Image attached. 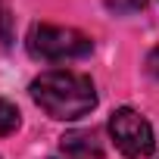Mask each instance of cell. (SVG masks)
Masks as SVG:
<instances>
[{
    "instance_id": "1",
    "label": "cell",
    "mask_w": 159,
    "mask_h": 159,
    "mask_svg": "<svg viewBox=\"0 0 159 159\" xmlns=\"http://www.w3.org/2000/svg\"><path fill=\"white\" fill-rule=\"evenodd\" d=\"M31 100L50 119L72 122V119L88 116L97 106V91L88 75L69 72V69H53L31 81Z\"/></svg>"
},
{
    "instance_id": "2",
    "label": "cell",
    "mask_w": 159,
    "mask_h": 159,
    "mask_svg": "<svg viewBox=\"0 0 159 159\" xmlns=\"http://www.w3.org/2000/svg\"><path fill=\"white\" fill-rule=\"evenodd\" d=\"M28 50H31V56L47 59V62L81 59V56L91 53V38L81 34V31H75V28H66V25L38 22L28 31Z\"/></svg>"
},
{
    "instance_id": "3",
    "label": "cell",
    "mask_w": 159,
    "mask_h": 159,
    "mask_svg": "<svg viewBox=\"0 0 159 159\" xmlns=\"http://www.w3.org/2000/svg\"><path fill=\"white\" fill-rule=\"evenodd\" d=\"M109 137H112V143L128 159H143L156 147V137H153L150 122L140 112L128 109V106H122V109L112 112V119H109Z\"/></svg>"
},
{
    "instance_id": "4",
    "label": "cell",
    "mask_w": 159,
    "mask_h": 159,
    "mask_svg": "<svg viewBox=\"0 0 159 159\" xmlns=\"http://www.w3.org/2000/svg\"><path fill=\"white\" fill-rule=\"evenodd\" d=\"M59 150L66 159H103V147L94 131H69L59 137Z\"/></svg>"
},
{
    "instance_id": "5",
    "label": "cell",
    "mask_w": 159,
    "mask_h": 159,
    "mask_svg": "<svg viewBox=\"0 0 159 159\" xmlns=\"http://www.w3.org/2000/svg\"><path fill=\"white\" fill-rule=\"evenodd\" d=\"M19 128V109L10 100H0V137H7Z\"/></svg>"
},
{
    "instance_id": "6",
    "label": "cell",
    "mask_w": 159,
    "mask_h": 159,
    "mask_svg": "<svg viewBox=\"0 0 159 159\" xmlns=\"http://www.w3.org/2000/svg\"><path fill=\"white\" fill-rule=\"evenodd\" d=\"M143 3H147V0H106V7L112 13H137Z\"/></svg>"
},
{
    "instance_id": "7",
    "label": "cell",
    "mask_w": 159,
    "mask_h": 159,
    "mask_svg": "<svg viewBox=\"0 0 159 159\" xmlns=\"http://www.w3.org/2000/svg\"><path fill=\"white\" fill-rule=\"evenodd\" d=\"M147 69H150V75H156V78H159V47H153V50H150V56H147Z\"/></svg>"
}]
</instances>
